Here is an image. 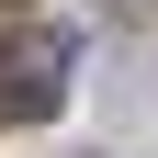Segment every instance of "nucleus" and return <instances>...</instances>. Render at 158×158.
Segmentation results:
<instances>
[{
	"label": "nucleus",
	"instance_id": "obj_1",
	"mask_svg": "<svg viewBox=\"0 0 158 158\" xmlns=\"http://www.w3.org/2000/svg\"><path fill=\"white\" fill-rule=\"evenodd\" d=\"M56 102H68V45L23 0H0V124H45Z\"/></svg>",
	"mask_w": 158,
	"mask_h": 158
},
{
	"label": "nucleus",
	"instance_id": "obj_2",
	"mask_svg": "<svg viewBox=\"0 0 158 158\" xmlns=\"http://www.w3.org/2000/svg\"><path fill=\"white\" fill-rule=\"evenodd\" d=\"M102 11H113V23H147V11H158V0H102Z\"/></svg>",
	"mask_w": 158,
	"mask_h": 158
}]
</instances>
